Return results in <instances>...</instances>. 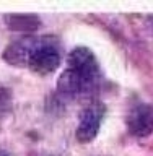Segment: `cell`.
I'll return each mask as SVG.
<instances>
[{
  "label": "cell",
  "instance_id": "1",
  "mask_svg": "<svg viewBox=\"0 0 153 156\" xmlns=\"http://www.w3.org/2000/svg\"><path fill=\"white\" fill-rule=\"evenodd\" d=\"M68 68L77 72L91 88L100 80L98 60L93 55V52L86 47H77L70 52V55H68Z\"/></svg>",
  "mask_w": 153,
  "mask_h": 156
},
{
  "label": "cell",
  "instance_id": "3",
  "mask_svg": "<svg viewBox=\"0 0 153 156\" xmlns=\"http://www.w3.org/2000/svg\"><path fill=\"white\" fill-rule=\"evenodd\" d=\"M59 63H60V54H59L57 47L42 39L34 47L28 60L29 68L36 73H51L59 67Z\"/></svg>",
  "mask_w": 153,
  "mask_h": 156
},
{
  "label": "cell",
  "instance_id": "6",
  "mask_svg": "<svg viewBox=\"0 0 153 156\" xmlns=\"http://www.w3.org/2000/svg\"><path fill=\"white\" fill-rule=\"evenodd\" d=\"M57 88H59V91L67 96H77L83 91L91 90V86L77 72H73L72 68H67L60 75V78L57 81Z\"/></svg>",
  "mask_w": 153,
  "mask_h": 156
},
{
  "label": "cell",
  "instance_id": "2",
  "mask_svg": "<svg viewBox=\"0 0 153 156\" xmlns=\"http://www.w3.org/2000/svg\"><path fill=\"white\" fill-rule=\"evenodd\" d=\"M103 117H104V106L101 102H91L88 104L80 114L77 127V140L82 143L91 141L100 132Z\"/></svg>",
  "mask_w": 153,
  "mask_h": 156
},
{
  "label": "cell",
  "instance_id": "4",
  "mask_svg": "<svg viewBox=\"0 0 153 156\" xmlns=\"http://www.w3.org/2000/svg\"><path fill=\"white\" fill-rule=\"evenodd\" d=\"M127 129L134 136H148L153 133V104H137L127 115Z\"/></svg>",
  "mask_w": 153,
  "mask_h": 156
},
{
  "label": "cell",
  "instance_id": "5",
  "mask_svg": "<svg viewBox=\"0 0 153 156\" xmlns=\"http://www.w3.org/2000/svg\"><path fill=\"white\" fill-rule=\"evenodd\" d=\"M41 39L36 37H26V39H20V41L10 44V46L5 49L3 57L8 63H13L16 67L26 65L29 60V55L34 51V47L39 44Z\"/></svg>",
  "mask_w": 153,
  "mask_h": 156
},
{
  "label": "cell",
  "instance_id": "8",
  "mask_svg": "<svg viewBox=\"0 0 153 156\" xmlns=\"http://www.w3.org/2000/svg\"><path fill=\"white\" fill-rule=\"evenodd\" d=\"M0 156H10V154H8L5 150H2V148H0Z\"/></svg>",
  "mask_w": 153,
  "mask_h": 156
},
{
  "label": "cell",
  "instance_id": "7",
  "mask_svg": "<svg viewBox=\"0 0 153 156\" xmlns=\"http://www.w3.org/2000/svg\"><path fill=\"white\" fill-rule=\"evenodd\" d=\"M10 29H18V31H33L39 26L41 20L34 15H8L5 16Z\"/></svg>",
  "mask_w": 153,
  "mask_h": 156
}]
</instances>
